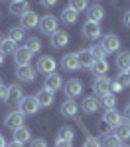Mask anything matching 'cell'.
<instances>
[{
	"label": "cell",
	"mask_w": 130,
	"mask_h": 147,
	"mask_svg": "<svg viewBox=\"0 0 130 147\" xmlns=\"http://www.w3.org/2000/svg\"><path fill=\"white\" fill-rule=\"evenodd\" d=\"M18 110L24 114V116H34V114L39 112V104L35 100V96H24L22 100L18 102Z\"/></svg>",
	"instance_id": "1"
},
{
	"label": "cell",
	"mask_w": 130,
	"mask_h": 147,
	"mask_svg": "<svg viewBox=\"0 0 130 147\" xmlns=\"http://www.w3.org/2000/svg\"><path fill=\"white\" fill-rule=\"evenodd\" d=\"M37 28H39V32L46 35H51L57 32V18L55 16H51V14H46V16H42V20L37 22Z\"/></svg>",
	"instance_id": "2"
},
{
	"label": "cell",
	"mask_w": 130,
	"mask_h": 147,
	"mask_svg": "<svg viewBox=\"0 0 130 147\" xmlns=\"http://www.w3.org/2000/svg\"><path fill=\"white\" fill-rule=\"evenodd\" d=\"M35 77H37V71L32 65H22V67L16 69V79L20 82H34Z\"/></svg>",
	"instance_id": "3"
},
{
	"label": "cell",
	"mask_w": 130,
	"mask_h": 147,
	"mask_svg": "<svg viewBox=\"0 0 130 147\" xmlns=\"http://www.w3.org/2000/svg\"><path fill=\"white\" fill-rule=\"evenodd\" d=\"M63 90H65V96H67L69 100H73V98L81 96V92H83V82H81L79 79H71V80H67V82L63 84Z\"/></svg>",
	"instance_id": "4"
},
{
	"label": "cell",
	"mask_w": 130,
	"mask_h": 147,
	"mask_svg": "<svg viewBox=\"0 0 130 147\" xmlns=\"http://www.w3.org/2000/svg\"><path fill=\"white\" fill-rule=\"evenodd\" d=\"M4 125H6L8 129H18V127H22L24 125V114L20 112V110H14V112L6 114Z\"/></svg>",
	"instance_id": "5"
},
{
	"label": "cell",
	"mask_w": 130,
	"mask_h": 147,
	"mask_svg": "<svg viewBox=\"0 0 130 147\" xmlns=\"http://www.w3.org/2000/svg\"><path fill=\"white\" fill-rule=\"evenodd\" d=\"M35 71H39V73H55V59L49 55H42L37 59V65H35Z\"/></svg>",
	"instance_id": "6"
},
{
	"label": "cell",
	"mask_w": 130,
	"mask_h": 147,
	"mask_svg": "<svg viewBox=\"0 0 130 147\" xmlns=\"http://www.w3.org/2000/svg\"><path fill=\"white\" fill-rule=\"evenodd\" d=\"M49 43H51V47H55V49H63V47H67V43H69V34L63 32V30H57L55 34H51Z\"/></svg>",
	"instance_id": "7"
},
{
	"label": "cell",
	"mask_w": 130,
	"mask_h": 147,
	"mask_svg": "<svg viewBox=\"0 0 130 147\" xmlns=\"http://www.w3.org/2000/svg\"><path fill=\"white\" fill-rule=\"evenodd\" d=\"M81 34H83V37H87V39H97V37H101V24L85 22V26L81 28Z\"/></svg>",
	"instance_id": "8"
},
{
	"label": "cell",
	"mask_w": 130,
	"mask_h": 147,
	"mask_svg": "<svg viewBox=\"0 0 130 147\" xmlns=\"http://www.w3.org/2000/svg\"><path fill=\"white\" fill-rule=\"evenodd\" d=\"M93 90L97 96H105L110 92V79H106V77H97L93 82Z\"/></svg>",
	"instance_id": "9"
},
{
	"label": "cell",
	"mask_w": 130,
	"mask_h": 147,
	"mask_svg": "<svg viewBox=\"0 0 130 147\" xmlns=\"http://www.w3.org/2000/svg\"><path fill=\"white\" fill-rule=\"evenodd\" d=\"M30 10V4H28V0H12L10 6H8V12H10L12 16H24L26 12Z\"/></svg>",
	"instance_id": "10"
},
{
	"label": "cell",
	"mask_w": 130,
	"mask_h": 147,
	"mask_svg": "<svg viewBox=\"0 0 130 147\" xmlns=\"http://www.w3.org/2000/svg\"><path fill=\"white\" fill-rule=\"evenodd\" d=\"M44 88H47V90H51V92H55L59 90L61 86H63V79L59 77L57 73H49V75H46V80H44Z\"/></svg>",
	"instance_id": "11"
},
{
	"label": "cell",
	"mask_w": 130,
	"mask_h": 147,
	"mask_svg": "<svg viewBox=\"0 0 130 147\" xmlns=\"http://www.w3.org/2000/svg\"><path fill=\"white\" fill-rule=\"evenodd\" d=\"M20 22H22V30H32V28H37L39 16H37L35 12L28 10L24 16H20Z\"/></svg>",
	"instance_id": "12"
},
{
	"label": "cell",
	"mask_w": 130,
	"mask_h": 147,
	"mask_svg": "<svg viewBox=\"0 0 130 147\" xmlns=\"http://www.w3.org/2000/svg\"><path fill=\"white\" fill-rule=\"evenodd\" d=\"M101 45L106 49V53H114L120 49V39H118L114 34H108L103 37V41H101Z\"/></svg>",
	"instance_id": "13"
},
{
	"label": "cell",
	"mask_w": 130,
	"mask_h": 147,
	"mask_svg": "<svg viewBox=\"0 0 130 147\" xmlns=\"http://www.w3.org/2000/svg\"><path fill=\"white\" fill-rule=\"evenodd\" d=\"M105 18V8L101 6V4H93V6H89L87 8V22H101Z\"/></svg>",
	"instance_id": "14"
},
{
	"label": "cell",
	"mask_w": 130,
	"mask_h": 147,
	"mask_svg": "<svg viewBox=\"0 0 130 147\" xmlns=\"http://www.w3.org/2000/svg\"><path fill=\"white\" fill-rule=\"evenodd\" d=\"M35 100L39 104V108H47V106L53 104V92L47 90V88H39L37 94H35Z\"/></svg>",
	"instance_id": "15"
},
{
	"label": "cell",
	"mask_w": 130,
	"mask_h": 147,
	"mask_svg": "<svg viewBox=\"0 0 130 147\" xmlns=\"http://www.w3.org/2000/svg\"><path fill=\"white\" fill-rule=\"evenodd\" d=\"M32 57H34V55H32L26 47H18V49L14 51V61H16L18 67H22V65H30Z\"/></svg>",
	"instance_id": "16"
},
{
	"label": "cell",
	"mask_w": 130,
	"mask_h": 147,
	"mask_svg": "<svg viewBox=\"0 0 130 147\" xmlns=\"http://www.w3.org/2000/svg\"><path fill=\"white\" fill-rule=\"evenodd\" d=\"M103 120H105L110 127H116V125H120L122 122H124V120H122V116H120V112H116V108H112V110H105Z\"/></svg>",
	"instance_id": "17"
},
{
	"label": "cell",
	"mask_w": 130,
	"mask_h": 147,
	"mask_svg": "<svg viewBox=\"0 0 130 147\" xmlns=\"http://www.w3.org/2000/svg\"><path fill=\"white\" fill-rule=\"evenodd\" d=\"M77 55V63H79V69H91L93 65V55H91V51L89 49H81L79 53H75Z\"/></svg>",
	"instance_id": "18"
},
{
	"label": "cell",
	"mask_w": 130,
	"mask_h": 147,
	"mask_svg": "<svg viewBox=\"0 0 130 147\" xmlns=\"http://www.w3.org/2000/svg\"><path fill=\"white\" fill-rule=\"evenodd\" d=\"M77 112H79V106L75 100H65L61 104V116L63 118H75Z\"/></svg>",
	"instance_id": "19"
},
{
	"label": "cell",
	"mask_w": 130,
	"mask_h": 147,
	"mask_svg": "<svg viewBox=\"0 0 130 147\" xmlns=\"http://www.w3.org/2000/svg\"><path fill=\"white\" fill-rule=\"evenodd\" d=\"M101 106H99V100L95 98V96H85L81 102V110L85 114H95L97 110H99Z\"/></svg>",
	"instance_id": "20"
},
{
	"label": "cell",
	"mask_w": 130,
	"mask_h": 147,
	"mask_svg": "<svg viewBox=\"0 0 130 147\" xmlns=\"http://www.w3.org/2000/svg\"><path fill=\"white\" fill-rule=\"evenodd\" d=\"M24 98V90L20 84H12L8 88V96H6V102H12V104H18V102Z\"/></svg>",
	"instance_id": "21"
},
{
	"label": "cell",
	"mask_w": 130,
	"mask_h": 147,
	"mask_svg": "<svg viewBox=\"0 0 130 147\" xmlns=\"http://www.w3.org/2000/svg\"><path fill=\"white\" fill-rule=\"evenodd\" d=\"M61 67L65 69V71H77L79 69V63H77V55L75 53H67V55H63L61 59Z\"/></svg>",
	"instance_id": "22"
},
{
	"label": "cell",
	"mask_w": 130,
	"mask_h": 147,
	"mask_svg": "<svg viewBox=\"0 0 130 147\" xmlns=\"http://www.w3.org/2000/svg\"><path fill=\"white\" fill-rule=\"evenodd\" d=\"M32 139V131L26 127V125H22V127H18V129H14V141H18V143H22V145H26L28 141Z\"/></svg>",
	"instance_id": "23"
},
{
	"label": "cell",
	"mask_w": 130,
	"mask_h": 147,
	"mask_svg": "<svg viewBox=\"0 0 130 147\" xmlns=\"http://www.w3.org/2000/svg\"><path fill=\"white\" fill-rule=\"evenodd\" d=\"M91 71H93L97 77H106V71H108V63H106V59H97V61H93Z\"/></svg>",
	"instance_id": "24"
},
{
	"label": "cell",
	"mask_w": 130,
	"mask_h": 147,
	"mask_svg": "<svg viewBox=\"0 0 130 147\" xmlns=\"http://www.w3.org/2000/svg\"><path fill=\"white\" fill-rule=\"evenodd\" d=\"M116 67H118V73H126V71L130 69V53H128V51L118 53V57H116Z\"/></svg>",
	"instance_id": "25"
},
{
	"label": "cell",
	"mask_w": 130,
	"mask_h": 147,
	"mask_svg": "<svg viewBox=\"0 0 130 147\" xmlns=\"http://www.w3.org/2000/svg\"><path fill=\"white\" fill-rule=\"evenodd\" d=\"M73 139H75L73 127H69V125L59 127V131H57V141H71V143H73Z\"/></svg>",
	"instance_id": "26"
},
{
	"label": "cell",
	"mask_w": 130,
	"mask_h": 147,
	"mask_svg": "<svg viewBox=\"0 0 130 147\" xmlns=\"http://www.w3.org/2000/svg\"><path fill=\"white\" fill-rule=\"evenodd\" d=\"M114 136L120 139V141H126V139H130V124H122L120 125H116L114 127Z\"/></svg>",
	"instance_id": "27"
},
{
	"label": "cell",
	"mask_w": 130,
	"mask_h": 147,
	"mask_svg": "<svg viewBox=\"0 0 130 147\" xmlns=\"http://www.w3.org/2000/svg\"><path fill=\"white\" fill-rule=\"evenodd\" d=\"M99 106H103L105 110H112L114 106H116V96L114 94H105V96H101V100H99Z\"/></svg>",
	"instance_id": "28"
},
{
	"label": "cell",
	"mask_w": 130,
	"mask_h": 147,
	"mask_svg": "<svg viewBox=\"0 0 130 147\" xmlns=\"http://www.w3.org/2000/svg\"><path fill=\"white\" fill-rule=\"evenodd\" d=\"M16 49H18V43H14L10 37H4V41L0 43V51H2L4 55H10V53L14 55V51H16Z\"/></svg>",
	"instance_id": "29"
},
{
	"label": "cell",
	"mask_w": 130,
	"mask_h": 147,
	"mask_svg": "<svg viewBox=\"0 0 130 147\" xmlns=\"http://www.w3.org/2000/svg\"><path fill=\"white\" fill-rule=\"evenodd\" d=\"M24 47H26V49H28V51L34 55V53H37V51H42V41H39L37 37H28V39H26V45H24Z\"/></svg>",
	"instance_id": "30"
},
{
	"label": "cell",
	"mask_w": 130,
	"mask_h": 147,
	"mask_svg": "<svg viewBox=\"0 0 130 147\" xmlns=\"http://www.w3.org/2000/svg\"><path fill=\"white\" fill-rule=\"evenodd\" d=\"M77 18H79V14H77V12H73L71 10V8H65V10L61 12V22L63 24H75L77 22Z\"/></svg>",
	"instance_id": "31"
},
{
	"label": "cell",
	"mask_w": 130,
	"mask_h": 147,
	"mask_svg": "<svg viewBox=\"0 0 130 147\" xmlns=\"http://www.w3.org/2000/svg\"><path fill=\"white\" fill-rule=\"evenodd\" d=\"M69 8L73 12H87V8H89V2L87 0H69Z\"/></svg>",
	"instance_id": "32"
},
{
	"label": "cell",
	"mask_w": 130,
	"mask_h": 147,
	"mask_svg": "<svg viewBox=\"0 0 130 147\" xmlns=\"http://www.w3.org/2000/svg\"><path fill=\"white\" fill-rule=\"evenodd\" d=\"M122 145V141L118 139L114 134H108V136H105V139H103V143H101V147H120Z\"/></svg>",
	"instance_id": "33"
},
{
	"label": "cell",
	"mask_w": 130,
	"mask_h": 147,
	"mask_svg": "<svg viewBox=\"0 0 130 147\" xmlns=\"http://www.w3.org/2000/svg\"><path fill=\"white\" fill-rule=\"evenodd\" d=\"M89 51H91V55H93L95 61H97V59H106V55H108V53H106V49H105L103 45H101V43L93 45L91 49H89Z\"/></svg>",
	"instance_id": "34"
},
{
	"label": "cell",
	"mask_w": 130,
	"mask_h": 147,
	"mask_svg": "<svg viewBox=\"0 0 130 147\" xmlns=\"http://www.w3.org/2000/svg\"><path fill=\"white\" fill-rule=\"evenodd\" d=\"M8 37H10L14 43H20V41L24 39V30H22V28H10Z\"/></svg>",
	"instance_id": "35"
},
{
	"label": "cell",
	"mask_w": 130,
	"mask_h": 147,
	"mask_svg": "<svg viewBox=\"0 0 130 147\" xmlns=\"http://www.w3.org/2000/svg\"><path fill=\"white\" fill-rule=\"evenodd\" d=\"M122 90H124V86H122L116 79L110 80V94H118V92H122Z\"/></svg>",
	"instance_id": "36"
},
{
	"label": "cell",
	"mask_w": 130,
	"mask_h": 147,
	"mask_svg": "<svg viewBox=\"0 0 130 147\" xmlns=\"http://www.w3.org/2000/svg\"><path fill=\"white\" fill-rule=\"evenodd\" d=\"M99 131H101L103 136H108V134L112 131V127H110V125L106 124L105 120H101V122H99Z\"/></svg>",
	"instance_id": "37"
},
{
	"label": "cell",
	"mask_w": 130,
	"mask_h": 147,
	"mask_svg": "<svg viewBox=\"0 0 130 147\" xmlns=\"http://www.w3.org/2000/svg\"><path fill=\"white\" fill-rule=\"evenodd\" d=\"M116 80L122 84V86H128V84H130V79H128V75H126V73H118Z\"/></svg>",
	"instance_id": "38"
},
{
	"label": "cell",
	"mask_w": 130,
	"mask_h": 147,
	"mask_svg": "<svg viewBox=\"0 0 130 147\" xmlns=\"http://www.w3.org/2000/svg\"><path fill=\"white\" fill-rule=\"evenodd\" d=\"M83 147H101V141H99V139H95V137H87Z\"/></svg>",
	"instance_id": "39"
},
{
	"label": "cell",
	"mask_w": 130,
	"mask_h": 147,
	"mask_svg": "<svg viewBox=\"0 0 130 147\" xmlns=\"http://www.w3.org/2000/svg\"><path fill=\"white\" fill-rule=\"evenodd\" d=\"M30 147H47V141L44 139V137H37V139H32Z\"/></svg>",
	"instance_id": "40"
},
{
	"label": "cell",
	"mask_w": 130,
	"mask_h": 147,
	"mask_svg": "<svg viewBox=\"0 0 130 147\" xmlns=\"http://www.w3.org/2000/svg\"><path fill=\"white\" fill-rule=\"evenodd\" d=\"M6 96H8V86H0V100H6Z\"/></svg>",
	"instance_id": "41"
},
{
	"label": "cell",
	"mask_w": 130,
	"mask_h": 147,
	"mask_svg": "<svg viewBox=\"0 0 130 147\" xmlns=\"http://www.w3.org/2000/svg\"><path fill=\"white\" fill-rule=\"evenodd\" d=\"M122 22H124V26H126V28H130V10L124 12V16H122Z\"/></svg>",
	"instance_id": "42"
},
{
	"label": "cell",
	"mask_w": 130,
	"mask_h": 147,
	"mask_svg": "<svg viewBox=\"0 0 130 147\" xmlns=\"http://www.w3.org/2000/svg\"><path fill=\"white\" fill-rule=\"evenodd\" d=\"M39 2H42L46 8H51V6H55V4H57V0H39Z\"/></svg>",
	"instance_id": "43"
},
{
	"label": "cell",
	"mask_w": 130,
	"mask_h": 147,
	"mask_svg": "<svg viewBox=\"0 0 130 147\" xmlns=\"http://www.w3.org/2000/svg\"><path fill=\"white\" fill-rule=\"evenodd\" d=\"M55 147H73V143L71 141H57L55 139Z\"/></svg>",
	"instance_id": "44"
},
{
	"label": "cell",
	"mask_w": 130,
	"mask_h": 147,
	"mask_svg": "<svg viewBox=\"0 0 130 147\" xmlns=\"http://www.w3.org/2000/svg\"><path fill=\"white\" fill-rule=\"evenodd\" d=\"M122 120H128L130 122V104L124 108V112H122Z\"/></svg>",
	"instance_id": "45"
},
{
	"label": "cell",
	"mask_w": 130,
	"mask_h": 147,
	"mask_svg": "<svg viewBox=\"0 0 130 147\" xmlns=\"http://www.w3.org/2000/svg\"><path fill=\"white\" fill-rule=\"evenodd\" d=\"M114 2V6H126L128 4V0H112Z\"/></svg>",
	"instance_id": "46"
},
{
	"label": "cell",
	"mask_w": 130,
	"mask_h": 147,
	"mask_svg": "<svg viewBox=\"0 0 130 147\" xmlns=\"http://www.w3.org/2000/svg\"><path fill=\"white\" fill-rule=\"evenodd\" d=\"M6 147H24L22 143H18V141H12L10 145H8V143H6Z\"/></svg>",
	"instance_id": "47"
},
{
	"label": "cell",
	"mask_w": 130,
	"mask_h": 147,
	"mask_svg": "<svg viewBox=\"0 0 130 147\" xmlns=\"http://www.w3.org/2000/svg\"><path fill=\"white\" fill-rule=\"evenodd\" d=\"M0 147H6V139H4L2 136H0Z\"/></svg>",
	"instance_id": "48"
},
{
	"label": "cell",
	"mask_w": 130,
	"mask_h": 147,
	"mask_svg": "<svg viewBox=\"0 0 130 147\" xmlns=\"http://www.w3.org/2000/svg\"><path fill=\"white\" fill-rule=\"evenodd\" d=\"M2 63H4V53L0 51V65H2Z\"/></svg>",
	"instance_id": "49"
},
{
	"label": "cell",
	"mask_w": 130,
	"mask_h": 147,
	"mask_svg": "<svg viewBox=\"0 0 130 147\" xmlns=\"http://www.w3.org/2000/svg\"><path fill=\"white\" fill-rule=\"evenodd\" d=\"M2 41H4V35H2V34H0V43H2Z\"/></svg>",
	"instance_id": "50"
},
{
	"label": "cell",
	"mask_w": 130,
	"mask_h": 147,
	"mask_svg": "<svg viewBox=\"0 0 130 147\" xmlns=\"http://www.w3.org/2000/svg\"><path fill=\"white\" fill-rule=\"evenodd\" d=\"M126 75H128V79H130V69H128V71H126Z\"/></svg>",
	"instance_id": "51"
},
{
	"label": "cell",
	"mask_w": 130,
	"mask_h": 147,
	"mask_svg": "<svg viewBox=\"0 0 130 147\" xmlns=\"http://www.w3.org/2000/svg\"><path fill=\"white\" fill-rule=\"evenodd\" d=\"M120 147H130V145H120Z\"/></svg>",
	"instance_id": "52"
},
{
	"label": "cell",
	"mask_w": 130,
	"mask_h": 147,
	"mask_svg": "<svg viewBox=\"0 0 130 147\" xmlns=\"http://www.w3.org/2000/svg\"><path fill=\"white\" fill-rule=\"evenodd\" d=\"M0 86H2V79H0Z\"/></svg>",
	"instance_id": "53"
}]
</instances>
